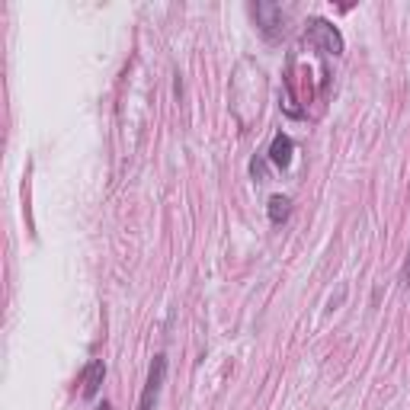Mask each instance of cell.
Returning <instances> with one entry per match:
<instances>
[{"instance_id": "5", "label": "cell", "mask_w": 410, "mask_h": 410, "mask_svg": "<svg viewBox=\"0 0 410 410\" xmlns=\"http://www.w3.org/2000/svg\"><path fill=\"white\" fill-rule=\"evenodd\" d=\"M103 378H106V362L93 359L87 369H84V398H97Z\"/></svg>"}, {"instance_id": "3", "label": "cell", "mask_w": 410, "mask_h": 410, "mask_svg": "<svg viewBox=\"0 0 410 410\" xmlns=\"http://www.w3.org/2000/svg\"><path fill=\"white\" fill-rule=\"evenodd\" d=\"M164 378H167V356L164 352H157L154 362H151V369H147V381H145V391H141L138 410H157V398H160Z\"/></svg>"}, {"instance_id": "4", "label": "cell", "mask_w": 410, "mask_h": 410, "mask_svg": "<svg viewBox=\"0 0 410 410\" xmlns=\"http://www.w3.org/2000/svg\"><path fill=\"white\" fill-rule=\"evenodd\" d=\"M292 154H295V141L285 135V132H276L273 145H269V151H266L269 164H276L279 170H289V167H292Z\"/></svg>"}, {"instance_id": "8", "label": "cell", "mask_w": 410, "mask_h": 410, "mask_svg": "<svg viewBox=\"0 0 410 410\" xmlns=\"http://www.w3.org/2000/svg\"><path fill=\"white\" fill-rule=\"evenodd\" d=\"M400 282L410 285V250H407V260H404V266H400Z\"/></svg>"}, {"instance_id": "1", "label": "cell", "mask_w": 410, "mask_h": 410, "mask_svg": "<svg viewBox=\"0 0 410 410\" xmlns=\"http://www.w3.org/2000/svg\"><path fill=\"white\" fill-rule=\"evenodd\" d=\"M304 45L321 49L324 55H343V49H346V45H343L340 29H337L330 20H321V16L308 20V29H304Z\"/></svg>"}, {"instance_id": "6", "label": "cell", "mask_w": 410, "mask_h": 410, "mask_svg": "<svg viewBox=\"0 0 410 410\" xmlns=\"http://www.w3.org/2000/svg\"><path fill=\"white\" fill-rule=\"evenodd\" d=\"M266 212H269V221H273V225H282V221H289V215H292V199L282 193L273 195L269 205H266Z\"/></svg>"}, {"instance_id": "9", "label": "cell", "mask_w": 410, "mask_h": 410, "mask_svg": "<svg viewBox=\"0 0 410 410\" xmlns=\"http://www.w3.org/2000/svg\"><path fill=\"white\" fill-rule=\"evenodd\" d=\"M97 410H112V407H109V404H106V400H103V404H99V407Z\"/></svg>"}, {"instance_id": "7", "label": "cell", "mask_w": 410, "mask_h": 410, "mask_svg": "<svg viewBox=\"0 0 410 410\" xmlns=\"http://www.w3.org/2000/svg\"><path fill=\"white\" fill-rule=\"evenodd\" d=\"M266 160H269V157H254V160H250V176H254L256 183L266 180Z\"/></svg>"}, {"instance_id": "2", "label": "cell", "mask_w": 410, "mask_h": 410, "mask_svg": "<svg viewBox=\"0 0 410 410\" xmlns=\"http://www.w3.org/2000/svg\"><path fill=\"white\" fill-rule=\"evenodd\" d=\"M254 16H256V26H260V32H263L266 39H279L285 32V13H282L279 3H273V0L254 3Z\"/></svg>"}]
</instances>
